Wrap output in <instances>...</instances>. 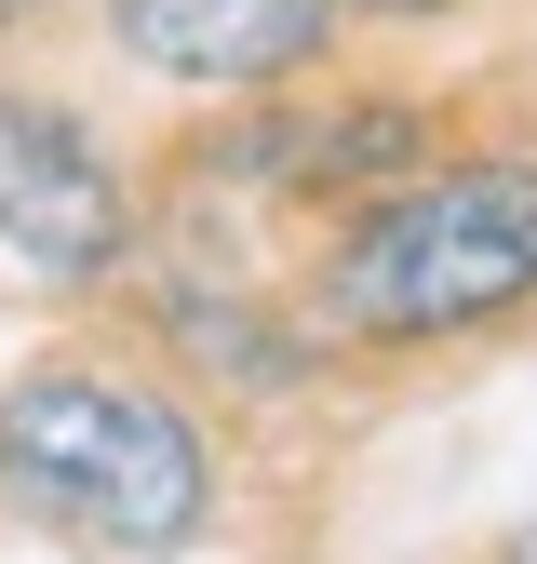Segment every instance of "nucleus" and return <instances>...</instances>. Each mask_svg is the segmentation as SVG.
Instances as JSON below:
<instances>
[{
    "label": "nucleus",
    "mask_w": 537,
    "mask_h": 564,
    "mask_svg": "<svg viewBox=\"0 0 537 564\" xmlns=\"http://www.w3.org/2000/svg\"><path fill=\"white\" fill-rule=\"evenodd\" d=\"M0 242L54 282H95L121 256V175L28 95H0Z\"/></svg>",
    "instance_id": "nucleus-3"
},
{
    "label": "nucleus",
    "mask_w": 537,
    "mask_h": 564,
    "mask_svg": "<svg viewBox=\"0 0 537 564\" xmlns=\"http://www.w3.org/2000/svg\"><path fill=\"white\" fill-rule=\"evenodd\" d=\"M511 564H537V538H524V551H511Z\"/></svg>",
    "instance_id": "nucleus-7"
},
{
    "label": "nucleus",
    "mask_w": 537,
    "mask_h": 564,
    "mask_svg": "<svg viewBox=\"0 0 537 564\" xmlns=\"http://www.w3.org/2000/svg\"><path fill=\"white\" fill-rule=\"evenodd\" d=\"M0 484L95 551H175L201 524V431L121 377H14Z\"/></svg>",
    "instance_id": "nucleus-1"
},
{
    "label": "nucleus",
    "mask_w": 537,
    "mask_h": 564,
    "mask_svg": "<svg viewBox=\"0 0 537 564\" xmlns=\"http://www.w3.org/2000/svg\"><path fill=\"white\" fill-rule=\"evenodd\" d=\"M350 14H443V0H350Z\"/></svg>",
    "instance_id": "nucleus-5"
},
{
    "label": "nucleus",
    "mask_w": 537,
    "mask_h": 564,
    "mask_svg": "<svg viewBox=\"0 0 537 564\" xmlns=\"http://www.w3.org/2000/svg\"><path fill=\"white\" fill-rule=\"evenodd\" d=\"M14 14H28V0H0V28H14Z\"/></svg>",
    "instance_id": "nucleus-6"
},
{
    "label": "nucleus",
    "mask_w": 537,
    "mask_h": 564,
    "mask_svg": "<svg viewBox=\"0 0 537 564\" xmlns=\"http://www.w3.org/2000/svg\"><path fill=\"white\" fill-rule=\"evenodd\" d=\"M108 28L175 82H283L322 41V0H108Z\"/></svg>",
    "instance_id": "nucleus-4"
},
{
    "label": "nucleus",
    "mask_w": 537,
    "mask_h": 564,
    "mask_svg": "<svg viewBox=\"0 0 537 564\" xmlns=\"http://www.w3.org/2000/svg\"><path fill=\"white\" fill-rule=\"evenodd\" d=\"M511 296H537V175L524 162H470V175L403 188L336 256V310L376 336H443V323H484Z\"/></svg>",
    "instance_id": "nucleus-2"
}]
</instances>
